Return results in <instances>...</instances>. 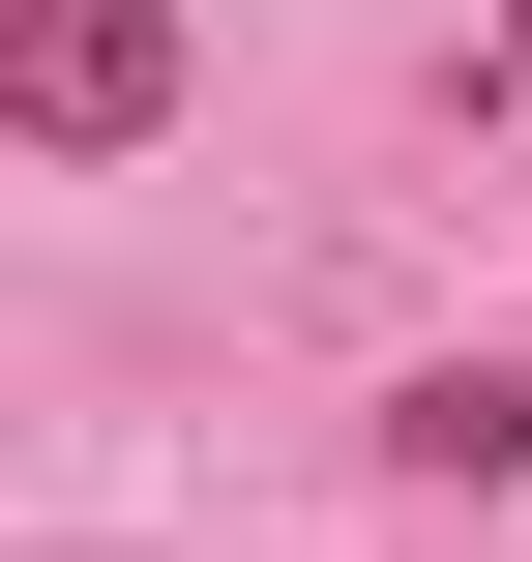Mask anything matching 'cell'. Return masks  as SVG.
<instances>
[{"label":"cell","instance_id":"obj_2","mask_svg":"<svg viewBox=\"0 0 532 562\" xmlns=\"http://www.w3.org/2000/svg\"><path fill=\"white\" fill-rule=\"evenodd\" d=\"M385 474H444V504H503V474H532V385H503V356H444V385H385Z\"/></svg>","mask_w":532,"mask_h":562},{"label":"cell","instance_id":"obj_1","mask_svg":"<svg viewBox=\"0 0 532 562\" xmlns=\"http://www.w3.org/2000/svg\"><path fill=\"white\" fill-rule=\"evenodd\" d=\"M0 119H30L59 178H118V148L178 119V0H30V30H0Z\"/></svg>","mask_w":532,"mask_h":562},{"label":"cell","instance_id":"obj_3","mask_svg":"<svg viewBox=\"0 0 532 562\" xmlns=\"http://www.w3.org/2000/svg\"><path fill=\"white\" fill-rule=\"evenodd\" d=\"M59 562H89V533H59Z\"/></svg>","mask_w":532,"mask_h":562}]
</instances>
